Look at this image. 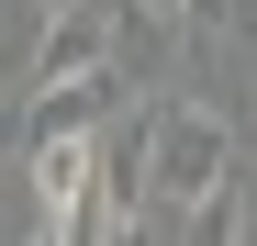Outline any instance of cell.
<instances>
[{"label": "cell", "instance_id": "cell-4", "mask_svg": "<svg viewBox=\"0 0 257 246\" xmlns=\"http://www.w3.org/2000/svg\"><path fill=\"white\" fill-rule=\"evenodd\" d=\"M112 101H123V56H101V67L56 78V90H34V101H23V146H45V135H90Z\"/></svg>", "mask_w": 257, "mask_h": 246}, {"label": "cell", "instance_id": "cell-6", "mask_svg": "<svg viewBox=\"0 0 257 246\" xmlns=\"http://www.w3.org/2000/svg\"><path fill=\"white\" fill-rule=\"evenodd\" d=\"M246 246H257V224H246Z\"/></svg>", "mask_w": 257, "mask_h": 246}, {"label": "cell", "instance_id": "cell-2", "mask_svg": "<svg viewBox=\"0 0 257 246\" xmlns=\"http://www.w3.org/2000/svg\"><path fill=\"white\" fill-rule=\"evenodd\" d=\"M112 56V0H56L45 23H34V56H23V90H56V78L101 67Z\"/></svg>", "mask_w": 257, "mask_h": 246}, {"label": "cell", "instance_id": "cell-5", "mask_svg": "<svg viewBox=\"0 0 257 246\" xmlns=\"http://www.w3.org/2000/svg\"><path fill=\"white\" fill-rule=\"evenodd\" d=\"M179 246H246V190L212 179L201 201H179Z\"/></svg>", "mask_w": 257, "mask_h": 246}, {"label": "cell", "instance_id": "cell-3", "mask_svg": "<svg viewBox=\"0 0 257 246\" xmlns=\"http://www.w3.org/2000/svg\"><path fill=\"white\" fill-rule=\"evenodd\" d=\"M23 157H34V235H56L67 213L101 201V146L90 135H45V146H23Z\"/></svg>", "mask_w": 257, "mask_h": 246}, {"label": "cell", "instance_id": "cell-1", "mask_svg": "<svg viewBox=\"0 0 257 246\" xmlns=\"http://www.w3.org/2000/svg\"><path fill=\"white\" fill-rule=\"evenodd\" d=\"M212 179H235V123L212 101H146V201H201Z\"/></svg>", "mask_w": 257, "mask_h": 246}]
</instances>
